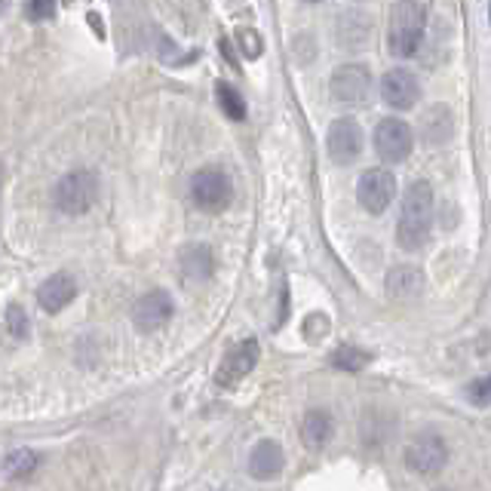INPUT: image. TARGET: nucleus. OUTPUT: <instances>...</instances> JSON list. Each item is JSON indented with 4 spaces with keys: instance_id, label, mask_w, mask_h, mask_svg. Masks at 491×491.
I'll return each mask as SVG.
<instances>
[{
    "instance_id": "nucleus-1",
    "label": "nucleus",
    "mask_w": 491,
    "mask_h": 491,
    "mask_svg": "<svg viewBox=\"0 0 491 491\" xmlns=\"http://www.w3.org/2000/svg\"><path fill=\"white\" fill-rule=\"evenodd\" d=\"M433 231V188L430 182L417 179L408 184L406 197L399 206V221H397V243L406 252L421 249L430 240Z\"/></svg>"
},
{
    "instance_id": "nucleus-3",
    "label": "nucleus",
    "mask_w": 491,
    "mask_h": 491,
    "mask_svg": "<svg viewBox=\"0 0 491 491\" xmlns=\"http://www.w3.org/2000/svg\"><path fill=\"white\" fill-rule=\"evenodd\" d=\"M99 200V172L95 169H71L53 188V203L65 215H86Z\"/></svg>"
},
{
    "instance_id": "nucleus-27",
    "label": "nucleus",
    "mask_w": 491,
    "mask_h": 491,
    "mask_svg": "<svg viewBox=\"0 0 491 491\" xmlns=\"http://www.w3.org/2000/svg\"><path fill=\"white\" fill-rule=\"evenodd\" d=\"M488 19H491V10H488Z\"/></svg>"
},
{
    "instance_id": "nucleus-7",
    "label": "nucleus",
    "mask_w": 491,
    "mask_h": 491,
    "mask_svg": "<svg viewBox=\"0 0 491 491\" xmlns=\"http://www.w3.org/2000/svg\"><path fill=\"white\" fill-rule=\"evenodd\" d=\"M357 197H359V206L366 209L368 215H381L384 209L393 203L397 197V175L390 169H366L357 182Z\"/></svg>"
},
{
    "instance_id": "nucleus-19",
    "label": "nucleus",
    "mask_w": 491,
    "mask_h": 491,
    "mask_svg": "<svg viewBox=\"0 0 491 491\" xmlns=\"http://www.w3.org/2000/svg\"><path fill=\"white\" fill-rule=\"evenodd\" d=\"M37 466H40V457L37 452H31V448H15V452L4 457V473L10 479H28Z\"/></svg>"
},
{
    "instance_id": "nucleus-4",
    "label": "nucleus",
    "mask_w": 491,
    "mask_h": 491,
    "mask_svg": "<svg viewBox=\"0 0 491 491\" xmlns=\"http://www.w3.org/2000/svg\"><path fill=\"white\" fill-rule=\"evenodd\" d=\"M191 200H194V206L203 209V212H221V209H228L233 200L231 175L224 172L221 166L197 169L194 179H191Z\"/></svg>"
},
{
    "instance_id": "nucleus-18",
    "label": "nucleus",
    "mask_w": 491,
    "mask_h": 491,
    "mask_svg": "<svg viewBox=\"0 0 491 491\" xmlns=\"http://www.w3.org/2000/svg\"><path fill=\"white\" fill-rule=\"evenodd\" d=\"M332 430H335V424L326 408H310L301 421V439L308 448H323L326 442L332 439Z\"/></svg>"
},
{
    "instance_id": "nucleus-16",
    "label": "nucleus",
    "mask_w": 491,
    "mask_h": 491,
    "mask_svg": "<svg viewBox=\"0 0 491 491\" xmlns=\"http://www.w3.org/2000/svg\"><path fill=\"white\" fill-rule=\"evenodd\" d=\"M384 289H388L390 298H399V301H408V298H417L424 289V273L415 268V264H397V268L388 270L384 277Z\"/></svg>"
},
{
    "instance_id": "nucleus-17",
    "label": "nucleus",
    "mask_w": 491,
    "mask_h": 491,
    "mask_svg": "<svg viewBox=\"0 0 491 491\" xmlns=\"http://www.w3.org/2000/svg\"><path fill=\"white\" fill-rule=\"evenodd\" d=\"M452 133H455V120L446 104H433V108L421 117V139L427 144H433V148L446 144L452 139Z\"/></svg>"
},
{
    "instance_id": "nucleus-6",
    "label": "nucleus",
    "mask_w": 491,
    "mask_h": 491,
    "mask_svg": "<svg viewBox=\"0 0 491 491\" xmlns=\"http://www.w3.org/2000/svg\"><path fill=\"white\" fill-rule=\"evenodd\" d=\"M415 148V133L406 120L399 117H384L375 126V151L384 163H402Z\"/></svg>"
},
{
    "instance_id": "nucleus-24",
    "label": "nucleus",
    "mask_w": 491,
    "mask_h": 491,
    "mask_svg": "<svg viewBox=\"0 0 491 491\" xmlns=\"http://www.w3.org/2000/svg\"><path fill=\"white\" fill-rule=\"evenodd\" d=\"M240 46H243V53L249 55V59H259L261 50H264V44H261V37L255 34L252 28H246V31H240Z\"/></svg>"
},
{
    "instance_id": "nucleus-28",
    "label": "nucleus",
    "mask_w": 491,
    "mask_h": 491,
    "mask_svg": "<svg viewBox=\"0 0 491 491\" xmlns=\"http://www.w3.org/2000/svg\"><path fill=\"white\" fill-rule=\"evenodd\" d=\"M439 491H448V488H439Z\"/></svg>"
},
{
    "instance_id": "nucleus-13",
    "label": "nucleus",
    "mask_w": 491,
    "mask_h": 491,
    "mask_svg": "<svg viewBox=\"0 0 491 491\" xmlns=\"http://www.w3.org/2000/svg\"><path fill=\"white\" fill-rule=\"evenodd\" d=\"M77 298V280L71 273H53L37 289V301L46 313H62Z\"/></svg>"
},
{
    "instance_id": "nucleus-12",
    "label": "nucleus",
    "mask_w": 491,
    "mask_h": 491,
    "mask_svg": "<svg viewBox=\"0 0 491 491\" xmlns=\"http://www.w3.org/2000/svg\"><path fill=\"white\" fill-rule=\"evenodd\" d=\"M417 95H421V83L408 68H390L381 80V99L397 111L415 108Z\"/></svg>"
},
{
    "instance_id": "nucleus-11",
    "label": "nucleus",
    "mask_w": 491,
    "mask_h": 491,
    "mask_svg": "<svg viewBox=\"0 0 491 491\" xmlns=\"http://www.w3.org/2000/svg\"><path fill=\"white\" fill-rule=\"evenodd\" d=\"M259 359H261L259 341H255V338H246V341H240L237 348H233L228 357L221 359L215 381H219L221 388H233V384L243 381V378L252 372L255 366H259Z\"/></svg>"
},
{
    "instance_id": "nucleus-9",
    "label": "nucleus",
    "mask_w": 491,
    "mask_h": 491,
    "mask_svg": "<svg viewBox=\"0 0 491 491\" xmlns=\"http://www.w3.org/2000/svg\"><path fill=\"white\" fill-rule=\"evenodd\" d=\"M326 148H329V157H332L338 166H350L353 160L362 154V130L357 120L338 117L335 123L329 126Z\"/></svg>"
},
{
    "instance_id": "nucleus-23",
    "label": "nucleus",
    "mask_w": 491,
    "mask_h": 491,
    "mask_svg": "<svg viewBox=\"0 0 491 491\" xmlns=\"http://www.w3.org/2000/svg\"><path fill=\"white\" fill-rule=\"evenodd\" d=\"M466 397H470L473 406H491V375L473 381L470 388H466Z\"/></svg>"
},
{
    "instance_id": "nucleus-22",
    "label": "nucleus",
    "mask_w": 491,
    "mask_h": 491,
    "mask_svg": "<svg viewBox=\"0 0 491 491\" xmlns=\"http://www.w3.org/2000/svg\"><path fill=\"white\" fill-rule=\"evenodd\" d=\"M6 329H10V335L15 338V341H25L31 326H28V313L22 304H10L6 308Z\"/></svg>"
},
{
    "instance_id": "nucleus-25",
    "label": "nucleus",
    "mask_w": 491,
    "mask_h": 491,
    "mask_svg": "<svg viewBox=\"0 0 491 491\" xmlns=\"http://www.w3.org/2000/svg\"><path fill=\"white\" fill-rule=\"evenodd\" d=\"M28 15L31 19H50V15H55V6L53 4H31Z\"/></svg>"
},
{
    "instance_id": "nucleus-5",
    "label": "nucleus",
    "mask_w": 491,
    "mask_h": 491,
    "mask_svg": "<svg viewBox=\"0 0 491 491\" xmlns=\"http://www.w3.org/2000/svg\"><path fill=\"white\" fill-rule=\"evenodd\" d=\"M448 464V442L439 433L427 430L406 446V466L417 476H437L442 466Z\"/></svg>"
},
{
    "instance_id": "nucleus-20",
    "label": "nucleus",
    "mask_w": 491,
    "mask_h": 491,
    "mask_svg": "<svg viewBox=\"0 0 491 491\" xmlns=\"http://www.w3.org/2000/svg\"><path fill=\"white\" fill-rule=\"evenodd\" d=\"M329 362H332L335 368H341V372H362V368L372 362V357H368L366 350L353 348V344H341V348L329 357Z\"/></svg>"
},
{
    "instance_id": "nucleus-14",
    "label": "nucleus",
    "mask_w": 491,
    "mask_h": 491,
    "mask_svg": "<svg viewBox=\"0 0 491 491\" xmlns=\"http://www.w3.org/2000/svg\"><path fill=\"white\" fill-rule=\"evenodd\" d=\"M283 466H286V455L283 448H280V442L273 439H261L259 446L249 452V473L261 482L277 479L280 473H283Z\"/></svg>"
},
{
    "instance_id": "nucleus-21",
    "label": "nucleus",
    "mask_w": 491,
    "mask_h": 491,
    "mask_svg": "<svg viewBox=\"0 0 491 491\" xmlns=\"http://www.w3.org/2000/svg\"><path fill=\"white\" fill-rule=\"evenodd\" d=\"M219 104H221V111L228 114L231 120H246V102H243V95H240L237 90H233L231 83H224V80H219Z\"/></svg>"
},
{
    "instance_id": "nucleus-15",
    "label": "nucleus",
    "mask_w": 491,
    "mask_h": 491,
    "mask_svg": "<svg viewBox=\"0 0 491 491\" xmlns=\"http://www.w3.org/2000/svg\"><path fill=\"white\" fill-rule=\"evenodd\" d=\"M179 270L191 283H206L215 273V252L206 243H188L179 252Z\"/></svg>"
},
{
    "instance_id": "nucleus-8",
    "label": "nucleus",
    "mask_w": 491,
    "mask_h": 491,
    "mask_svg": "<svg viewBox=\"0 0 491 491\" xmlns=\"http://www.w3.org/2000/svg\"><path fill=\"white\" fill-rule=\"evenodd\" d=\"M329 93L341 104H362L372 93V74L359 62H348V65L335 68L332 80H329Z\"/></svg>"
},
{
    "instance_id": "nucleus-10",
    "label": "nucleus",
    "mask_w": 491,
    "mask_h": 491,
    "mask_svg": "<svg viewBox=\"0 0 491 491\" xmlns=\"http://www.w3.org/2000/svg\"><path fill=\"white\" fill-rule=\"evenodd\" d=\"M175 313V301L172 295L163 292V289H151L148 295H142L133 308V323L139 332H157L160 326H166Z\"/></svg>"
},
{
    "instance_id": "nucleus-26",
    "label": "nucleus",
    "mask_w": 491,
    "mask_h": 491,
    "mask_svg": "<svg viewBox=\"0 0 491 491\" xmlns=\"http://www.w3.org/2000/svg\"><path fill=\"white\" fill-rule=\"evenodd\" d=\"M0 188H4V163H0Z\"/></svg>"
},
{
    "instance_id": "nucleus-2",
    "label": "nucleus",
    "mask_w": 491,
    "mask_h": 491,
    "mask_svg": "<svg viewBox=\"0 0 491 491\" xmlns=\"http://www.w3.org/2000/svg\"><path fill=\"white\" fill-rule=\"evenodd\" d=\"M427 15L430 6L415 4V0H402L390 10V28H388V46L393 55L399 59H412L417 55L424 44V31H427Z\"/></svg>"
}]
</instances>
